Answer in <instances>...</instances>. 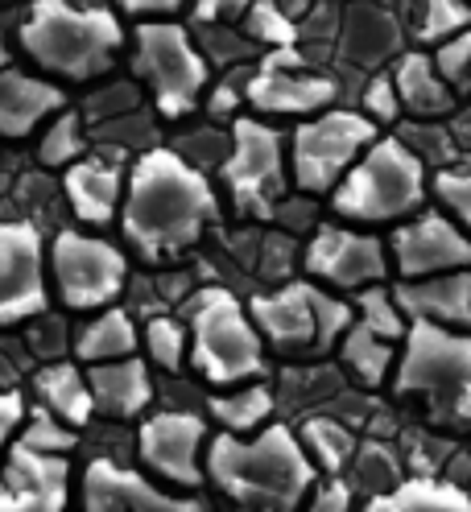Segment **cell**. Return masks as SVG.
Instances as JSON below:
<instances>
[{"instance_id":"obj_31","label":"cell","mask_w":471,"mask_h":512,"mask_svg":"<svg viewBox=\"0 0 471 512\" xmlns=\"http://www.w3.org/2000/svg\"><path fill=\"white\" fill-rule=\"evenodd\" d=\"M75 351H79V360H87V364L133 356V351H137V327H133V318L124 314V310H116V306L104 310L96 323L79 331Z\"/></svg>"},{"instance_id":"obj_14","label":"cell","mask_w":471,"mask_h":512,"mask_svg":"<svg viewBox=\"0 0 471 512\" xmlns=\"http://www.w3.org/2000/svg\"><path fill=\"white\" fill-rule=\"evenodd\" d=\"M385 244L397 277H426L471 265V232L447 211H414L410 219L393 223V236Z\"/></svg>"},{"instance_id":"obj_20","label":"cell","mask_w":471,"mask_h":512,"mask_svg":"<svg viewBox=\"0 0 471 512\" xmlns=\"http://www.w3.org/2000/svg\"><path fill=\"white\" fill-rule=\"evenodd\" d=\"M393 79H397V91H401V108L405 116L414 120H447L459 104V91L438 75L430 50H401L393 58Z\"/></svg>"},{"instance_id":"obj_32","label":"cell","mask_w":471,"mask_h":512,"mask_svg":"<svg viewBox=\"0 0 471 512\" xmlns=\"http://www.w3.org/2000/svg\"><path fill=\"white\" fill-rule=\"evenodd\" d=\"M348 471H352L356 496H364V500L376 496V492H385V488H393L397 479H401V463H397V455H393V446L381 442V438L360 442L356 455H352V463H348Z\"/></svg>"},{"instance_id":"obj_17","label":"cell","mask_w":471,"mask_h":512,"mask_svg":"<svg viewBox=\"0 0 471 512\" xmlns=\"http://www.w3.org/2000/svg\"><path fill=\"white\" fill-rule=\"evenodd\" d=\"M83 508L87 512H203L199 500L170 496L141 471H129L112 459H91L83 471Z\"/></svg>"},{"instance_id":"obj_27","label":"cell","mask_w":471,"mask_h":512,"mask_svg":"<svg viewBox=\"0 0 471 512\" xmlns=\"http://www.w3.org/2000/svg\"><path fill=\"white\" fill-rule=\"evenodd\" d=\"M211 405V418L232 430V434H253L261 430L269 418H273V409H277V397L273 389L257 376V380H244V384H232V393H219L207 401Z\"/></svg>"},{"instance_id":"obj_15","label":"cell","mask_w":471,"mask_h":512,"mask_svg":"<svg viewBox=\"0 0 471 512\" xmlns=\"http://www.w3.org/2000/svg\"><path fill=\"white\" fill-rule=\"evenodd\" d=\"M203 446H207V422L199 418V413H186V409L153 413L137 434L141 463L149 471H157L162 479H170V484L191 488V492L207 479Z\"/></svg>"},{"instance_id":"obj_16","label":"cell","mask_w":471,"mask_h":512,"mask_svg":"<svg viewBox=\"0 0 471 512\" xmlns=\"http://www.w3.org/2000/svg\"><path fill=\"white\" fill-rule=\"evenodd\" d=\"M46 310L42 240L29 223H0V327Z\"/></svg>"},{"instance_id":"obj_28","label":"cell","mask_w":471,"mask_h":512,"mask_svg":"<svg viewBox=\"0 0 471 512\" xmlns=\"http://www.w3.org/2000/svg\"><path fill=\"white\" fill-rule=\"evenodd\" d=\"M38 393L46 401V409L54 418H62L67 426H87L96 401H91V384L75 364H50L38 372Z\"/></svg>"},{"instance_id":"obj_19","label":"cell","mask_w":471,"mask_h":512,"mask_svg":"<svg viewBox=\"0 0 471 512\" xmlns=\"http://www.w3.org/2000/svg\"><path fill=\"white\" fill-rule=\"evenodd\" d=\"M393 294L410 318L471 331V265L426 273V277H401L393 285Z\"/></svg>"},{"instance_id":"obj_12","label":"cell","mask_w":471,"mask_h":512,"mask_svg":"<svg viewBox=\"0 0 471 512\" xmlns=\"http://www.w3.org/2000/svg\"><path fill=\"white\" fill-rule=\"evenodd\" d=\"M339 100V83L323 71H310V58L298 46H281L261 58L244 79V104L257 116H314Z\"/></svg>"},{"instance_id":"obj_38","label":"cell","mask_w":471,"mask_h":512,"mask_svg":"<svg viewBox=\"0 0 471 512\" xmlns=\"http://www.w3.org/2000/svg\"><path fill=\"white\" fill-rule=\"evenodd\" d=\"M145 347H149L153 364H162L166 372H178L186 364V351H191V335H186V327L178 323V318L162 314L145 327Z\"/></svg>"},{"instance_id":"obj_6","label":"cell","mask_w":471,"mask_h":512,"mask_svg":"<svg viewBox=\"0 0 471 512\" xmlns=\"http://www.w3.org/2000/svg\"><path fill=\"white\" fill-rule=\"evenodd\" d=\"M186 318H191V331H186L191 335V364L207 384L232 389V384L265 376L269 343L232 290L207 285V290L191 294Z\"/></svg>"},{"instance_id":"obj_29","label":"cell","mask_w":471,"mask_h":512,"mask_svg":"<svg viewBox=\"0 0 471 512\" xmlns=\"http://www.w3.org/2000/svg\"><path fill=\"white\" fill-rule=\"evenodd\" d=\"M401 25H405V34H410V42L430 50L471 25V0H410Z\"/></svg>"},{"instance_id":"obj_51","label":"cell","mask_w":471,"mask_h":512,"mask_svg":"<svg viewBox=\"0 0 471 512\" xmlns=\"http://www.w3.org/2000/svg\"><path fill=\"white\" fill-rule=\"evenodd\" d=\"M335 5H343V0H335Z\"/></svg>"},{"instance_id":"obj_30","label":"cell","mask_w":471,"mask_h":512,"mask_svg":"<svg viewBox=\"0 0 471 512\" xmlns=\"http://www.w3.org/2000/svg\"><path fill=\"white\" fill-rule=\"evenodd\" d=\"M298 438L319 471H348L356 446H360L352 426H343L339 418H331V413H310V418L298 426Z\"/></svg>"},{"instance_id":"obj_2","label":"cell","mask_w":471,"mask_h":512,"mask_svg":"<svg viewBox=\"0 0 471 512\" xmlns=\"http://www.w3.org/2000/svg\"><path fill=\"white\" fill-rule=\"evenodd\" d=\"M203 471L228 500L261 512L298 508L319 479V467L306 455L298 430L286 422H265L253 438H240L232 430L207 438Z\"/></svg>"},{"instance_id":"obj_34","label":"cell","mask_w":471,"mask_h":512,"mask_svg":"<svg viewBox=\"0 0 471 512\" xmlns=\"http://www.w3.org/2000/svg\"><path fill=\"white\" fill-rule=\"evenodd\" d=\"M240 21H244V38L265 46V50H281V46H298L302 42L298 17L290 9H281L277 0H253Z\"/></svg>"},{"instance_id":"obj_45","label":"cell","mask_w":471,"mask_h":512,"mask_svg":"<svg viewBox=\"0 0 471 512\" xmlns=\"http://www.w3.org/2000/svg\"><path fill=\"white\" fill-rule=\"evenodd\" d=\"M253 5V0H195V21L199 25H232L244 17V9Z\"/></svg>"},{"instance_id":"obj_49","label":"cell","mask_w":471,"mask_h":512,"mask_svg":"<svg viewBox=\"0 0 471 512\" xmlns=\"http://www.w3.org/2000/svg\"><path fill=\"white\" fill-rule=\"evenodd\" d=\"M240 104H244V83H240V87L219 83L215 95H211V116H232Z\"/></svg>"},{"instance_id":"obj_46","label":"cell","mask_w":471,"mask_h":512,"mask_svg":"<svg viewBox=\"0 0 471 512\" xmlns=\"http://www.w3.org/2000/svg\"><path fill=\"white\" fill-rule=\"evenodd\" d=\"M203 29H207V50H215L224 62H236V58L248 54V42L228 34V25H203Z\"/></svg>"},{"instance_id":"obj_47","label":"cell","mask_w":471,"mask_h":512,"mask_svg":"<svg viewBox=\"0 0 471 512\" xmlns=\"http://www.w3.org/2000/svg\"><path fill=\"white\" fill-rule=\"evenodd\" d=\"M116 5L133 17H170L186 5V0H116Z\"/></svg>"},{"instance_id":"obj_44","label":"cell","mask_w":471,"mask_h":512,"mask_svg":"<svg viewBox=\"0 0 471 512\" xmlns=\"http://www.w3.org/2000/svg\"><path fill=\"white\" fill-rule=\"evenodd\" d=\"M273 219L281 223L286 232H310L314 228V195H302L298 190V199H281L277 207H273Z\"/></svg>"},{"instance_id":"obj_11","label":"cell","mask_w":471,"mask_h":512,"mask_svg":"<svg viewBox=\"0 0 471 512\" xmlns=\"http://www.w3.org/2000/svg\"><path fill=\"white\" fill-rule=\"evenodd\" d=\"M302 273L335 294H360L364 285L389 281L393 261H389V244L376 232L335 219V223H314L306 232Z\"/></svg>"},{"instance_id":"obj_1","label":"cell","mask_w":471,"mask_h":512,"mask_svg":"<svg viewBox=\"0 0 471 512\" xmlns=\"http://www.w3.org/2000/svg\"><path fill=\"white\" fill-rule=\"evenodd\" d=\"M219 199L199 166L174 149H149L129 174V203H124V236L145 261H162L191 248L207 223H215Z\"/></svg>"},{"instance_id":"obj_33","label":"cell","mask_w":471,"mask_h":512,"mask_svg":"<svg viewBox=\"0 0 471 512\" xmlns=\"http://www.w3.org/2000/svg\"><path fill=\"white\" fill-rule=\"evenodd\" d=\"M430 195L455 223L471 232V153H455L451 162L430 170Z\"/></svg>"},{"instance_id":"obj_7","label":"cell","mask_w":471,"mask_h":512,"mask_svg":"<svg viewBox=\"0 0 471 512\" xmlns=\"http://www.w3.org/2000/svg\"><path fill=\"white\" fill-rule=\"evenodd\" d=\"M257 331L281 356H327L339 335L352 327L356 306L348 294H335L310 277H286L277 290L257 294L248 302Z\"/></svg>"},{"instance_id":"obj_37","label":"cell","mask_w":471,"mask_h":512,"mask_svg":"<svg viewBox=\"0 0 471 512\" xmlns=\"http://www.w3.org/2000/svg\"><path fill=\"white\" fill-rule=\"evenodd\" d=\"M360 112L376 124V128H393L401 124L405 108H401V91H397V79L393 71H368L364 79V91H360Z\"/></svg>"},{"instance_id":"obj_24","label":"cell","mask_w":471,"mask_h":512,"mask_svg":"<svg viewBox=\"0 0 471 512\" xmlns=\"http://www.w3.org/2000/svg\"><path fill=\"white\" fill-rule=\"evenodd\" d=\"M368 512H471V492L455 475H401L393 488L364 500Z\"/></svg>"},{"instance_id":"obj_18","label":"cell","mask_w":471,"mask_h":512,"mask_svg":"<svg viewBox=\"0 0 471 512\" xmlns=\"http://www.w3.org/2000/svg\"><path fill=\"white\" fill-rule=\"evenodd\" d=\"M339 54L360 71H381L405 46V25L381 0H343L339 9Z\"/></svg>"},{"instance_id":"obj_26","label":"cell","mask_w":471,"mask_h":512,"mask_svg":"<svg viewBox=\"0 0 471 512\" xmlns=\"http://www.w3.org/2000/svg\"><path fill=\"white\" fill-rule=\"evenodd\" d=\"M67 199L75 207V215L83 223H112L116 207H120V170L108 162H71L67 166Z\"/></svg>"},{"instance_id":"obj_3","label":"cell","mask_w":471,"mask_h":512,"mask_svg":"<svg viewBox=\"0 0 471 512\" xmlns=\"http://www.w3.org/2000/svg\"><path fill=\"white\" fill-rule=\"evenodd\" d=\"M393 397L418 401L438 430H471V331L410 318L393 364Z\"/></svg>"},{"instance_id":"obj_9","label":"cell","mask_w":471,"mask_h":512,"mask_svg":"<svg viewBox=\"0 0 471 512\" xmlns=\"http://www.w3.org/2000/svg\"><path fill=\"white\" fill-rule=\"evenodd\" d=\"M381 133L360 108H323L302 116V124L286 137L290 149V186L302 195H331V186L343 178L364 145Z\"/></svg>"},{"instance_id":"obj_8","label":"cell","mask_w":471,"mask_h":512,"mask_svg":"<svg viewBox=\"0 0 471 512\" xmlns=\"http://www.w3.org/2000/svg\"><path fill=\"white\" fill-rule=\"evenodd\" d=\"M137 54L133 71L149 83L153 108L166 120H182L186 112L199 108V95L211 83L207 54L195 46L191 29H182L174 21H145L137 25Z\"/></svg>"},{"instance_id":"obj_52","label":"cell","mask_w":471,"mask_h":512,"mask_svg":"<svg viewBox=\"0 0 471 512\" xmlns=\"http://www.w3.org/2000/svg\"><path fill=\"white\" fill-rule=\"evenodd\" d=\"M467 492H471V488H467Z\"/></svg>"},{"instance_id":"obj_13","label":"cell","mask_w":471,"mask_h":512,"mask_svg":"<svg viewBox=\"0 0 471 512\" xmlns=\"http://www.w3.org/2000/svg\"><path fill=\"white\" fill-rule=\"evenodd\" d=\"M50 261L58 277V294L71 310L112 306L124 290V273H129L120 248H112L108 240H91L83 232H58Z\"/></svg>"},{"instance_id":"obj_40","label":"cell","mask_w":471,"mask_h":512,"mask_svg":"<svg viewBox=\"0 0 471 512\" xmlns=\"http://www.w3.org/2000/svg\"><path fill=\"white\" fill-rule=\"evenodd\" d=\"M294 265H302V248H298V236L294 232H269L265 240H261V256H257V269H261V277H269V281H286V277H294Z\"/></svg>"},{"instance_id":"obj_35","label":"cell","mask_w":471,"mask_h":512,"mask_svg":"<svg viewBox=\"0 0 471 512\" xmlns=\"http://www.w3.org/2000/svg\"><path fill=\"white\" fill-rule=\"evenodd\" d=\"M352 306H356V323H364L368 331H376L381 339L401 343L405 327H410V314L401 310V302H397V294H393V285H385V281L364 285Z\"/></svg>"},{"instance_id":"obj_25","label":"cell","mask_w":471,"mask_h":512,"mask_svg":"<svg viewBox=\"0 0 471 512\" xmlns=\"http://www.w3.org/2000/svg\"><path fill=\"white\" fill-rule=\"evenodd\" d=\"M335 360H339V372L352 384H360V389H381V384H389V376H393L397 343L381 339L376 331H368L364 323L352 318V327L335 343Z\"/></svg>"},{"instance_id":"obj_4","label":"cell","mask_w":471,"mask_h":512,"mask_svg":"<svg viewBox=\"0 0 471 512\" xmlns=\"http://www.w3.org/2000/svg\"><path fill=\"white\" fill-rule=\"evenodd\" d=\"M331 211L360 228H393L430 199V166L397 133H376L331 186Z\"/></svg>"},{"instance_id":"obj_48","label":"cell","mask_w":471,"mask_h":512,"mask_svg":"<svg viewBox=\"0 0 471 512\" xmlns=\"http://www.w3.org/2000/svg\"><path fill=\"white\" fill-rule=\"evenodd\" d=\"M25 418V405L17 393H0V446H5V438L17 430V422Z\"/></svg>"},{"instance_id":"obj_43","label":"cell","mask_w":471,"mask_h":512,"mask_svg":"<svg viewBox=\"0 0 471 512\" xmlns=\"http://www.w3.org/2000/svg\"><path fill=\"white\" fill-rule=\"evenodd\" d=\"M75 442H79V438H75L71 430H62V418L54 422V413H50V409H38V413H34V422H29V430H25V446H34V451L67 455Z\"/></svg>"},{"instance_id":"obj_41","label":"cell","mask_w":471,"mask_h":512,"mask_svg":"<svg viewBox=\"0 0 471 512\" xmlns=\"http://www.w3.org/2000/svg\"><path fill=\"white\" fill-rule=\"evenodd\" d=\"M79 153H83L79 116H75V112H62V116L50 124L46 141H42V162H46V166H71Z\"/></svg>"},{"instance_id":"obj_10","label":"cell","mask_w":471,"mask_h":512,"mask_svg":"<svg viewBox=\"0 0 471 512\" xmlns=\"http://www.w3.org/2000/svg\"><path fill=\"white\" fill-rule=\"evenodd\" d=\"M219 174H224L232 207L240 215L273 219V207L286 199V186H290L286 137H281L273 124H265L261 116H236Z\"/></svg>"},{"instance_id":"obj_22","label":"cell","mask_w":471,"mask_h":512,"mask_svg":"<svg viewBox=\"0 0 471 512\" xmlns=\"http://www.w3.org/2000/svg\"><path fill=\"white\" fill-rule=\"evenodd\" d=\"M91 384V401H96V413L116 422H129L137 413H145V405L153 401V380L149 368L137 356H120V360H100L87 372Z\"/></svg>"},{"instance_id":"obj_36","label":"cell","mask_w":471,"mask_h":512,"mask_svg":"<svg viewBox=\"0 0 471 512\" xmlns=\"http://www.w3.org/2000/svg\"><path fill=\"white\" fill-rule=\"evenodd\" d=\"M397 137L410 145L430 170L455 157V133H451L443 120H414V116H410V124L397 128Z\"/></svg>"},{"instance_id":"obj_50","label":"cell","mask_w":471,"mask_h":512,"mask_svg":"<svg viewBox=\"0 0 471 512\" xmlns=\"http://www.w3.org/2000/svg\"><path fill=\"white\" fill-rule=\"evenodd\" d=\"M0 512H25V504H21V496L5 484V488H0Z\"/></svg>"},{"instance_id":"obj_21","label":"cell","mask_w":471,"mask_h":512,"mask_svg":"<svg viewBox=\"0 0 471 512\" xmlns=\"http://www.w3.org/2000/svg\"><path fill=\"white\" fill-rule=\"evenodd\" d=\"M67 459L34 446H13L9 455V488L21 496L25 512H62L67 508Z\"/></svg>"},{"instance_id":"obj_39","label":"cell","mask_w":471,"mask_h":512,"mask_svg":"<svg viewBox=\"0 0 471 512\" xmlns=\"http://www.w3.org/2000/svg\"><path fill=\"white\" fill-rule=\"evenodd\" d=\"M430 58H434L438 75H443L455 91H467L471 87V25L443 38L438 46H430Z\"/></svg>"},{"instance_id":"obj_42","label":"cell","mask_w":471,"mask_h":512,"mask_svg":"<svg viewBox=\"0 0 471 512\" xmlns=\"http://www.w3.org/2000/svg\"><path fill=\"white\" fill-rule=\"evenodd\" d=\"M310 508L314 512H348L356 504V488L343 479V471H319V479L310 484Z\"/></svg>"},{"instance_id":"obj_23","label":"cell","mask_w":471,"mask_h":512,"mask_svg":"<svg viewBox=\"0 0 471 512\" xmlns=\"http://www.w3.org/2000/svg\"><path fill=\"white\" fill-rule=\"evenodd\" d=\"M54 108H62V91L29 79L13 67V58L0 38V133L5 137H25L42 116H50Z\"/></svg>"},{"instance_id":"obj_5","label":"cell","mask_w":471,"mask_h":512,"mask_svg":"<svg viewBox=\"0 0 471 512\" xmlns=\"http://www.w3.org/2000/svg\"><path fill=\"white\" fill-rule=\"evenodd\" d=\"M124 42V29L112 9H79L71 0H34L21 46L38 67L67 75V79H96L104 75Z\"/></svg>"}]
</instances>
